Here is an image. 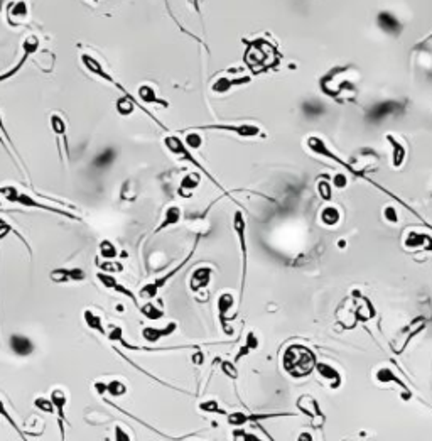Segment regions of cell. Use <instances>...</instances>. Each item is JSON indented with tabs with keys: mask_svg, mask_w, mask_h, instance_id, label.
Here are the masks:
<instances>
[{
	"mask_svg": "<svg viewBox=\"0 0 432 441\" xmlns=\"http://www.w3.org/2000/svg\"><path fill=\"white\" fill-rule=\"evenodd\" d=\"M284 369L296 379L307 377L316 367V355L302 345H290L284 353Z\"/></svg>",
	"mask_w": 432,
	"mask_h": 441,
	"instance_id": "6da1fadb",
	"label": "cell"
},
{
	"mask_svg": "<svg viewBox=\"0 0 432 441\" xmlns=\"http://www.w3.org/2000/svg\"><path fill=\"white\" fill-rule=\"evenodd\" d=\"M0 196H2L3 200L10 201V203L20 205V207L44 210V212L61 215L64 218H68V220L81 221V217L73 215L71 212H66V210H63V208H56V207H49V205H46V203H39V201H36V200L32 198V196H29L27 193H22V191L19 190V188H15V186H0Z\"/></svg>",
	"mask_w": 432,
	"mask_h": 441,
	"instance_id": "7a4b0ae2",
	"label": "cell"
},
{
	"mask_svg": "<svg viewBox=\"0 0 432 441\" xmlns=\"http://www.w3.org/2000/svg\"><path fill=\"white\" fill-rule=\"evenodd\" d=\"M192 252H194V249H192V250L189 252V255H187L186 259L182 260V262L177 265V267H174L173 271H169L168 274H164V276L159 277V279H156V281L149 282V284H145L144 288L139 291V298H142V299H147V301H151V299L156 298V296H157V293H159V289H161V288H164V286H166V282H168V281H169L173 276H176V274H177L179 271H181L182 267H184L187 260L191 259Z\"/></svg>",
	"mask_w": 432,
	"mask_h": 441,
	"instance_id": "3957f363",
	"label": "cell"
},
{
	"mask_svg": "<svg viewBox=\"0 0 432 441\" xmlns=\"http://www.w3.org/2000/svg\"><path fill=\"white\" fill-rule=\"evenodd\" d=\"M164 144H166V147H168L169 151L173 152V154H176V156H177V157H181L182 161H189L191 164L198 166V168H199L201 171H203V173L206 174L208 178H211V179H213L211 174H209L208 171L204 169L203 166H201L198 161H196V157L192 156V154L189 152L191 149L187 147V145H186L184 142H182V140L179 139L177 135H168V137H166V139H164ZM213 181H215V179H213ZM215 183H216V181H215Z\"/></svg>",
	"mask_w": 432,
	"mask_h": 441,
	"instance_id": "277c9868",
	"label": "cell"
},
{
	"mask_svg": "<svg viewBox=\"0 0 432 441\" xmlns=\"http://www.w3.org/2000/svg\"><path fill=\"white\" fill-rule=\"evenodd\" d=\"M39 44H41V41H39V37H37V36H27V37H25L24 42H22V51H24L22 58L19 59V63H17L15 66L12 68V70H8L7 73L0 75V81H5L8 78H12V76L17 75V73L22 70V66H24V63L27 61V58L37 53V49H39Z\"/></svg>",
	"mask_w": 432,
	"mask_h": 441,
	"instance_id": "5b68a950",
	"label": "cell"
},
{
	"mask_svg": "<svg viewBox=\"0 0 432 441\" xmlns=\"http://www.w3.org/2000/svg\"><path fill=\"white\" fill-rule=\"evenodd\" d=\"M29 17V5L25 0H15V2H10V5L7 8V22L12 25V27H19L27 22Z\"/></svg>",
	"mask_w": 432,
	"mask_h": 441,
	"instance_id": "8992f818",
	"label": "cell"
},
{
	"mask_svg": "<svg viewBox=\"0 0 432 441\" xmlns=\"http://www.w3.org/2000/svg\"><path fill=\"white\" fill-rule=\"evenodd\" d=\"M51 401H53L54 404V409L58 411V426H59V433H61V440L66 438V428H64V425H66V413H64V409H66L68 406V396L66 392L61 391V389H54L53 392H51Z\"/></svg>",
	"mask_w": 432,
	"mask_h": 441,
	"instance_id": "52a82bcc",
	"label": "cell"
},
{
	"mask_svg": "<svg viewBox=\"0 0 432 441\" xmlns=\"http://www.w3.org/2000/svg\"><path fill=\"white\" fill-rule=\"evenodd\" d=\"M51 281L56 282V284H64V282H80L86 277L83 269L80 267H73V269H66V267H59V269H53L49 274Z\"/></svg>",
	"mask_w": 432,
	"mask_h": 441,
	"instance_id": "ba28073f",
	"label": "cell"
},
{
	"mask_svg": "<svg viewBox=\"0 0 432 441\" xmlns=\"http://www.w3.org/2000/svg\"><path fill=\"white\" fill-rule=\"evenodd\" d=\"M96 279L100 281L106 289H112V291H115V293H118V294H123V296H127L132 303H134V305H135L137 308H139V301H137L135 294L132 293L130 289H127L125 286H122L120 282H118V281L112 276V274H108V272H98V274H96Z\"/></svg>",
	"mask_w": 432,
	"mask_h": 441,
	"instance_id": "9c48e42d",
	"label": "cell"
},
{
	"mask_svg": "<svg viewBox=\"0 0 432 441\" xmlns=\"http://www.w3.org/2000/svg\"><path fill=\"white\" fill-rule=\"evenodd\" d=\"M399 112H402V104H399V102H383V104L375 105L373 109L370 110L368 118L373 123H378L382 122L385 117H388L390 113H399Z\"/></svg>",
	"mask_w": 432,
	"mask_h": 441,
	"instance_id": "30bf717a",
	"label": "cell"
},
{
	"mask_svg": "<svg viewBox=\"0 0 432 441\" xmlns=\"http://www.w3.org/2000/svg\"><path fill=\"white\" fill-rule=\"evenodd\" d=\"M203 128H215V130H225V132H233V134L240 137H255L260 135V130L257 125H250V123H242V125H204Z\"/></svg>",
	"mask_w": 432,
	"mask_h": 441,
	"instance_id": "8fae6325",
	"label": "cell"
},
{
	"mask_svg": "<svg viewBox=\"0 0 432 441\" xmlns=\"http://www.w3.org/2000/svg\"><path fill=\"white\" fill-rule=\"evenodd\" d=\"M176 328H177L176 323H169L168 327H164V328L145 327L142 330V338L145 341H149V343H157L161 338H166V336L173 335V333L176 331Z\"/></svg>",
	"mask_w": 432,
	"mask_h": 441,
	"instance_id": "7c38bea8",
	"label": "cell"
},
{
	"mask_svg": "<svg viewBox=\"0 0 432 441\" xmlns=\"http://www.w3.org/2000/svg\"><path fill=\"white\" fill-rule=\"evenodd\" d=\"M10 348L12 352L19 357H29L34 352V343L27 336L22 335H12L10 336Z\"/></svg>",
	"mask_w": 432,
	"mask_h": 441,
	"instance_id": "4fadbf2b",
	"label": "cell"
},
{
	"mask_svg": "<svg viewBox=\"0 0 432 441\" xmlns=\"http://www.w3.org/2000/svg\"><path fill=\"white\" fill-rule=\"evenodd\" d=\"M211 279V269L209 267H198L191 276V289L198 293L199 289H204Z\"/></svg>",
	"mask_w": 432,
	"mask_h": 441,
	"instance_id": "5bb4252c",
	"label": "cell"
},
{
	"mask_svg": "<svg viewBox=\"0 0 432 441\" xmlns=\"http://www.w3.org/2000/svg\"><path fill=\"white\" fill-rule=\"evenodd\" d=\"M83 320H85V325H86L89 330H93V331L106 336V328L103 325V320H101V316L98 313H95V311H91V310H85Z\"/></svg>",
	"mask_w": 432,
	"mask_h": 441,
	"instance_id": "9a60e30c",
	"label": "cell"
},
{
	"mask_svg": "<svg viewBox=\"0 0 432 441\" xmlns=\"http://www.w3.org/2000/svg\"><path fill=\"white\" fill-rule=\"evenodd\" d=\"M405 247L407 249H417V247H424L427 250H432V238L427 237L426 233L410 232L405 238Z\"/></svg>",
	"mask_w": 432,
	"mask_h": 441,
	"instance_id": "2e32d148",
	"label": "cell"
},
{
	"mask_svg": "<svg viewBox=\"0 0 432 441\" xmlns=\"http://www.w3.org/2000/svg\"><path fill=\"white\" fill-rule=\"evenodd\" d=\"M378 25L383 29L385 32L390 34H399L400 32V22L395 15L390 14V12H380L378 14Z\"/></svg>",
	"mask_w": 432,
	"mask_h": 441,
	"instance_id": "e0dca14e",
	"label": "cell"
},
{
	"mask_svg": "<svg viewBox=\"0 0 432 441\" xmlns=\"http://www.w3.org/2000/svg\"><path fill=\"white\" fill-rule=\"evenodd\" d=\"M181 208L179 207H169L168 210H166L164 213V220L161 221V225L156 228V233L162 232V230H166L168 226H174L176 223H179V220H181Z\"/></svg>",
	"mask_w": 432,
	"mask_h": 441,
	"instance_id": "ac0fdd59",
	"label": "cell"
},
{
	"mask_svg": "<svg viewBox=\"0 0 432 441\" xmlns=\"http://www.w3.org/2000/svg\"><path fill=\"white\" fill-rule=\"evenodd\" d=\"M235 230H237L238 237H240V247L243 252V276L247 272V245H245V221L240 213H235Z\"/></svg>",
	"mask_w": 432,
	"mask_h": 441,
	"instance_id": "d6986e66",
	"label": "cell"
},
{
	"mask_svg": "<svg viewBox=\"0 0 432 441\" xmlns=\"http://www.w3.org/2000/svg\"><path fill=\"white\" fill-rule=\"evenodd\" d=\"M316 369H318L321 377L333 382L331 387H338V385L341 384V375L338 374L331 365H328V363H316Z\"/></svg>",
	"mask_w": 432,
	"mask_h": 441,
	"instance_id": "ffe728a7",
	"label": "cell"
},
{
	"mask_svg": "<svg viewBox=\"0 0 432 441\" xmlns=\"http://www.w3.org/2000/svg\"><path fill=\"white\" fill-rule=\"evenodd\" d=\"M387 140L392 144V147H393V157H392L393 166H395V168H400V166L404 164V159H405V154H407V151H405L404 145H402L393 135H387Z\"/></svg>",
	"mask_w": 432,
	"mask_h": 441,
	"instance_id": "44dd1931",
	"label": "cell"
},
{
	"mask_svg": "<svg viewBox=\"0 0 432 441\" xmlns=\"http://www.w3.org/2000/svg\"><path fill=\"white\" fill-rule=\"evenodd\" d=\"M137 97H139L142 102H145V104H157V105H162V107H168V102L161 100V98L156 95V92H154L149 85H142V87L139 88V95H137Z\"/></svg>",
	"mask_w": 432,
	"mask_h": 441,
	"instance_id": "7402d4cb",
	"label": "cell"
},
{
	"mask_svg": "<svg viewBox=\"0 0 432 441\" xmlns=\"http://www.w3.org/2000/svg\"><path fill=\"white\" fill-rule=\"evenodd\" d=\"M248 81H250L248 76H243V78H238V80L220 78L215 85H213V92H215V93H225V92H228L232 87H235V85H245V83H248Z\"/></svg>",
	"mask_w": 432,
	"mask_h": 441,
	"instance_id": "603a6c76",
	"label": "cell"
},
{
	"mask_svg": "<svg viewBox=\"0 0 432 441\" xmlns=\"http://www.w3.org/2000/svg\"><path fill=\"white\" fill-rule=\"evenodd\" d=\"M199 185V174L191 173L187 176L182 178L181 186H179V195L181 196H189L192 190H196V186Z\"/></svg>",
	"mask_w": 432,
	"mask_h": 441,
	"instance_id": "cb8c5ba5",
	"label": "cell"
},
{
	"mask_svg": "<svg viewBox=\"0 0 432 441\" xmlns=\"http://www.w3.org/2000/svg\"><path fill=\"white\" fill-rule=\"evenodd\" d=\"M49 122H51V128H53V132H54V134L59 135V137H63V139H64V147H66V151H68V139H66V122H64L61 115H58V113H53V115H51Z\"/></svg>",
	"mask_w": 432,
	"mask_h": 441,
	"instance_id": "d4e9b609",
	"label": "cell"
},
{
	"mask_svg": "<svg viewBox=\"0 0 432 441\" xmlns=\"http://www.w3.org/2000/svg\"><path fill=\"white\" fill-rule=\"evenodd\" d=\"M98 254L105 260H113L115 257L118 255V250L113 242H110L108 238H103V240L100 242V245H98Z\"/></svg>",
	"mask_w": 432,
	"mask_h": 441,
	"instance_id": "484cf974",
	"label": "cell"
},
{
	"mask_svg": "<svg viewBox=\"0 0 432 441\" xmlns=\"http://www.w3.org/2000/svg\"><path fill=\"white\" fill-rule=\"evenodd\" d=\"M321 220H323L324 225H329V226H335L338 221L341 220V213L340 210L335 208V207H326L321 212Z\"/></svg>",
	"mask_w": 432,
	"mask_h": 441,
	"instance_id": "4316f807",
	"label": "cell"
},
{
	"mask_svg": "<svg viewBox=\"0 0 432 441\" xmlns=\"http://www.w3.org/2000/svg\"><path fill=\"white\" fill-rule=\"evenodd\" d=\"M139 310H140V313H142V316H145V318L151 320V321H157L164 316V311L159 310L156 305H152L151 301L145 303V305H142V306H139Z\"/></svg>",
	"mask_w": 432,
	"mask_h": 441,
	"instance_id": "83f0119b",
	"label": "cell"
},
{
	"mask_svg": "<svg viewBox=\"0 0 432 441\" xmlns=\"http://www.w3.org/2000/svg\"><path fill=\"white\" fill-rule=\"evenodd\" d=\"M113 157H115V152H113V149H105V151H101V152L98 154V156L95 157V161H93V164H95V168H100V169H103V168H108V166L112 164Z\"/></svg>",
	"mask_w": 432,
	"mask_h": 441,
	"instance_id": "f1b7e54d",
	"label": "cell"
},
{
	"mask_svg": "<svg viewBox=\"0 0 432 441\" xmlns=\"http://www.w3.org/2000/svg\"><path fill=\"white\" fill-rule=\"evenodd\" d=\"M0 416H2V418L8 423V425L14 428V431H15L17 435H19V438H20V440H27V436H25V435H24V431L19 428V425H17V423H15V419L12 418L10 414H8V411L5 409V404H3V401H2V399H0Z\"/></svg>",
	"mask_w": 432,
	"mask_h": 441,
	"instance_id": "f546056e",
	"label": "cell"
},
{
	"mask_svg": "<svg viewBox=\"0 0 432 441\" xmlns=\"http://www.w3.org/2000/svg\"><path fill=\"white\" fill-rule=\"evenodd\" d=\"M106 392L110 394L112 397H122L127 394V385L122 382V380H110L108 384H106Z\"/></svg>",
	"mask_w": 432,
	"mask_h": 441,
	"instance_id": "4dcf8cb0",
	"label": "cell"
},
{
	"mask_svg": "<svg viewBox=\"0 0 432 441\" xmlns=\"http://www.w3.org/2000/svg\"><path fill=\"white\" fill-rule=\"evenodd\" d=\"M0 144H2V147L5 149V151L10 154V147L15 151V145H14V140H12V137L8 135L7 128L3 127V122H2V115H0ZM10 157L14 159V156L10 154Z\"/></svg>",
	"mask_w": 432,
	"mask_h": 441,
	"instance_id": "1f68e13d",
	"label": "cell"
},
{
	"mask_svg": "<svg viewBox=\"0 0 432 441\" xmlns=\"http://www.w3.org/2000/svg\"><path fill=\"white\" fill-rule=\"evenodd\" d=\"M376 379H378L380 382H397L402 389H404L405 392H409V391H407V387H405V385L400 382L399 377H397V375L393 374V372H392L390 369H380L378 372H376ZM409 396H410V394H409Z\"/></svg>",
	"mask_w": 432,
	"mask_h": 441,
	"instance_id": "d6a6232c",
	"label": "cell"
},
{
	"mask_svg": "<svg viewBox=\"0 0 432 441\" xmlns=\"http://www.w3.org/2000/svg\"><path fill=\"white\" fill-rule=\"evenodd\" d=\"M235 303V298L232 296V294H221L220 299H218V310H220V316H221V325H223V316L228 313V310L233 306Z\"/></svg>",
	"mask_w": 432,
	"mask_h": 441,
	"instance_id": "836d02e7",
	"label": "cell"
},
{
	"mask_svg": "<svg viewBox=\"0 0 432 441\" xmlns=\"http://www.w3.org/2000/svg\"><path fill=\"white\" fill-rule=\"evenodd\" d=\"M34 406L39 411H42V413H48V414L54 413V404L53 401H51V397L49 399H46V397H36V399H34Z\"/></svg>",
	"mask_w": 432,
	"mask_h": 441,
	"instance_id": "e575fe53",
	"label": "cell"
},
{
	"mask_svg": "<svg viewBox=\"0 0 432 441\" xmlns=\"http://www.w3.org/2000/svg\"><path fill=\"white\" fill-rule=\"evenodd\" d=\"M98 267H100V271L103 272H122L123 271V265L118 264V262H112V260H106V262H98Z\"/></svg>",
	"mask_w": 432,
	"mask_h": 441,
	"instance_id": "d590c367",
	"label": "cell"
},
{
	"mask_svg": "<svg viewBox=\"0 0 432 441\" xmlns=\"http://www.w3.org/2000/svg\"><path fill=\"white\" fill-rule=\"evenodd\" d=\"M201 411H206V413H218V414H225V409L218 406L216 401H206V402H201L199 404Z\"/></svg>",
	"mask_w": 432,
	"mask_h": 441,
	"instance_id": "8d00e7d4",
	"label": "cell"
},
{
	"mask_svg": "<svg viewBox=\"0 0 432 441\" xmlns=\"http://www.w3.org/2000/svg\"><path fill=\"white\" fill-rule=\"evenodd\" d=\"M184 144H186L189 149H199V147H201V144H203V139H201V135H199V134H194V132H191V134H187V135H186Z\"/></svg>",
	"mask_w": 432,
	"mask_h": 441,
	"instance_id": "74e56055",
	"label": "cell"
},
{
	"mask_svg": "<svg viewBox=\"0 0 432 441\" xmlns=\"http://www.w3.org/2000/svg\"><path fill=\"white\" fill-rule=\"evenodd\" d=\"M318 191H319L321 198H323L324 201H329V200H331V183H328V181H319V183H318Z\"/></svg>",
	"mask_w": 432,
	"mask_h": 441,
	"instance_id": "f35d334b",
	"label": "cell"
},
{
	"mask_svg": "<svg viewBox=\"0 0 432 441\" xmlns=\"http://www.w3.org/2000/svg\"><path fill=\"white\" fill-rule=\"evenodd\" d=\"M106 336H108V340H112V341H120L123 338V331L120 327H117V325H110L108 331H106Z\"/></svg>",
	"mask_w": 432,
	"mask_h": 441,
	"instance_id": "ab89813d",
	"label": "cell"
},
{
	"mask_svg": "<svg viewBox=\"0 0 432 441\" xmlns=\"http://www.w3.org/2000/svg\"><path fill=\"white\" fill-rule=\"evenodd\" d=\"M221 370H223V374L230 379H237L238 377L237 365H233L232 362H223V363H221Z\"/></svg>",
	"mask_w": 432,
	"mask_h": 441,
	"instance_id": "60d3db41",
	"label": "cell"
},
{
	"mask_svg": "<svg viewBox=\"0 0 432 441\" xmlns=\"http://www.w3.org/2000/svg\"><path fill=\"white\" fill-rule=\"evenodd\" d=\"M115 440L117 441H130L132 438L123 431L122 426H115Z\"/></svg>",
	"mask_w": 432,
	"mask_h": 441,
	"instance_id": "b9f144b4",
	"label": "cell"
},
{
	"mask_svg": "<svg viewBox=\"0 0 432 441\" xmlns=\"http://www.w3.org/2000/svg\"><path fill=\"white\" fill-rule=\"evenodd\" d=\"M385 218H387L388 221H392V223H397V221H399V217H397L395 208H393V207L385 208Z\"/></svg>",
	"mask_w": 432,
	"mask_h": 441,
	"instance_id": "7bdbcfd3",
	"label": "cell"
},
{
	"mask_svg": "<svg viewBox=\"0 0 432 441\" xmlns=\"http://www.w3.org/2000/svg\"><path fill=\"white\" fill-rule=\"evenodd\" d=\"M321 112H323V107L321 105H306L304 107V113L307 115H319Z\"/></svg>",
	"mask_w": 432,
	"mask_h": 441,
	"instance_id": "ee69618b",
	"label": "cell"
},
{
	"mask_svg": "<svg viewBox=\"0 0 432 441\" xmlns=\"http://www.w3.org/2000/svg\"><path fill=\"white\" fill-rule=\"evenodd\" d=\"M247 345L250 346V350H255L257 346H259V340H257V336H255V333H248L247 335Z\"/></svg>",
	"mask_w": 432,
	"mask_h": 441,
	"instance_id": "f6af8a7d",
	"label": "cell"
},
{
	"mask_svg": "<svg viewBox=\"0 0 432 441\" xmlns=\"http://www.w3.org/2000/svg\"><path fill=\"white\" fill-rule=\"evenodd\" d=\"M333 185L336 188H345L346 186V176L345 174H336L335 179H333Z\"/></svg>",
	"mask_w": 432,
	"mask_h": 441,
	"instance_id": "bcb514c9",
	"label": "cell"
},
{
	"mask_svg": "<svg viewBox=\"0 0 432 441\" xmlns=\"http://www.w3.org/2000/svg\"><path fill=\"white\" fill-rule=\"evenodd\" d=\"M192 362H194L196 365H201V363H203V353L196 352L194 355H192Z\"/></svg>",
	"mask_w": 432,
	"mask_h": 441,
	"instance_id": "7dc6e473",
	"label": "cell"
},
{
	"mask_svg": "<svg viewBox=\"0 0 432 441\" xmlns=\"http://www.w3.org/2000/svg\"><path fill=\"white\" fill-rule=\"evenodd\" d=\"M2 3H3V0H0V8H2Z\"/></svg>",
	"mask_w": 432,
	"mask_h": 441,
	"instance_id": "c3c4849f",
	"label": "cell"
},
{
	"mask_svg": "<svg viewBox=\"0 0 432 441\" xmlns=\"http://www.w3.org/2000/svg\"><path fill=\"white\" fill-rule=\"evenodd\" d=\"M93 2H98V0H93Z\"/></svg>",
	"mask_w": 432,
	"mask_h": 441,
	"instance_id": "681fc988",
	"label": "cell"
}]
</instances>
